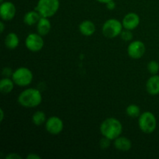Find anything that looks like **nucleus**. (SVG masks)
<instances>
[{"label":"nucleus","mask_w":159,"mask_h":159,"mask_svg":"<svg viewBox=\"0 0 159 159\" xmlns=\"http://www.w3.org/2000/svg\"><path fill=\"white\" fill-rule=\"evenodd\" d=\"M99 129L102 136L111 141H114L116 138L120 136L123 132V126L120 121L113 117H109L104 120Z\"/></svg>","instance_id":"nucleus-1"},{"label":"nucleus","mask_w":159,"mask_h":159,"mask_svg":"<svg viewBox=\"0 0 159 159\" xmlns=\"http://www.w3.org/2000/svg\"><path fill=\"white\" fill-rule=\"evenodd\" d=\"M42 94L38 89L29 88L23 90L18 96V102L26 108L37 107L41 103Z\"/></svg>","instance_id":"nucleus-2"},{"label":"nucleus","mask_w":159,"mask_h":159,"mask_svg":"<svg viewBox=\"0 0 159 159\" xmlns=\"http://www.w3.org/2000/svg\"><path fill=\"white\" fill-rule=\"evenodd\" d=\"M60 7L59 0H39L35 10L40 13L41 17L51 18L55 15Z\"/></svg>","instance_id":"nucleus-3"},{"label":"nucleus","mask_w":159,"mask_h":159,"mask_svg":"<svg viewBox=\"0 0 159 159\" xmlns=\"http://www.w3.org/2000/svg\"><path fill=\"white\" fill-rule=\"evenodd\" d=\"M138 125L141 131L144 133H153L157 127L156 117L152 112H144L138 117Z\"/></svg>","instance_id":"nucleus-4"},{"label":"nucleus","mask_w":159,"mask_h":159,"mask_svg":"<svg viewBox=\"0 0 159 159\" xmlns=\"http://www.w3.org/2000/svg\"><path fill=\"white\" fill-rule=\"evenodd\" d=\"M33 73L29 68L25 67H20L13 71L12 79L15 85L20 87L28 86L30 85L33 81Z\"/></svg>","instance_id":"nucleus-5"},{"label":"nucleus","mask_w":159,"mask_h":159,"mask_svg":"<svg viewBox=\"0 0 159 159\" xmlns=\"http://www.w3.org/2000/svg\"><path fill=\"white\" fill-rule=\"evenodd\" d=\"M123 28L122 22L116 19H110L102 25V33L107 38H115L120 35Z\"/></svg>","instance_id":"nucleus-6"},{"label":"nucleus","mask_w":159,"mask_h":159,"mask_svg":"<svg viewBox=\"0 0 159 159\" xmlns=\"http://www.w3.org/2000/svg\"><path fill=\"white\" fill-rule=\"evenodd\" d=\"M25 45H26V48L32 52L40 51L44 45L43 36L40 35L38 33L30 34L25 40Z\"/></svg>","instance_id":"nucleus-7"},{"label":"nucleus","mask_w":159,"mask_h":159,"mask_svg":"<svg viewBox=\"0 0 159 159\" xmlns=\"http://www.w3.org/2000/svg\"><path fill=\"white\" fill-rule=\"evenodd\" d=\"M45 128L50 134L57 135L63 130L64 123L58 116H52L46 120Z\"/></svg>","instance_id":"nucleus-8"},{"label":"nucleus","mask_w":159,"mask_h":159,"mask_svg":"<svg viewBox=\"0 0 159 159\" xmlns=\"http://www.w3.org/2000/svg\"><path fill=\"white\" fill-rule=\"evenodd\" d=\"M146 48L144 43L141 40H134L129 43L127 48V54L133 59H140L144 56Z\"/></svg>","instance_id":"nucleus-9"},{"label":"nucleus","mask_w":159,"mask_h":159,"mask_svg":"<svg viewBox=\"0 0 159 159\" xmlns=\"http://www.w3.org/2000/svg\"><path fill=\"white\" fill-rule=\"evenodd\" d=\"M16 12V6L12 2H3L1 3L0 6V16L2 20L5 21H9V20H12L15 17Z\"/></svg>","instance_id":"nucleus-10"},{"label":"nucleus","mask_w":159,"mask_h":159,"mask_svg":"<svg viewBox=\"0 0 159 159\" xmlns=\"http://www.w3.org/2000/svg\"><path fill=\"white\" fill-rule=\"evenodd\" d=\"M122 24L124 29L133 30L136 29L140 24V17L135 12H129L124 16L122 20Z\"/></svg>","instance_id":"nucleus-11"},{"label":"nucleus","mask_w":159,"mask_h":159,"mask_svg":"<svg viewBox=\"0 0 159 159\" xmlns=\"http://www.w3.org/2000/svg\"><path fill=\"white\" fill-rule=\"evenodd\" d=\"M146 90L152 96L159 94V75H152L146 82Z\"/></svg>","instance_id":"nucleus-12"},{"label":"nucleus","mask_w":159,"mask_h":159,"mask_svg":"<svg viewBox=\"0 0 159 159\" xmlns=\"http://www.w3.org/2000/svg\"><path fill=\"white\" fill-rule=\"evenodd\" d=\"M79 30L82 35L90 37L96 32V25L91 20H84L79 24Z\"/></svg>","instance_id":"nucleus-13"},{"label":"nucleus","mask_w":159,"mask_h":159,"mask_svg":"<svg viewBox=\"0 0 159 159\" xmlns=\"http://www.w3.org/2000/svg\"><path fill=\"white\" fill-rule=\"evenodd\" d=\"M113 144L115 148L121 152H127L130 150L132 147L131 141L126 137H118L114 140Z\"/></svg>","instance_id":"nucleus-14"},{"label":"nucleus","mask_w":159,"mask_h":159,"mask_svg":"<svg viewBox=\"0 0 159 159\" xmlns=\"http://www.w3.org/2000/svg\"><path fill=\"white\" fill-rule=\"evenodd\" d=\"M51 29V24L50 20L47 17H41L38 23H37V30L40 35L44 36L48 35Z\"/></svg>","instance_id":"nucleus-15"},{"label":"nucleus","mask_w":159,"mask_h":159,"mask_svg":"<svg viewBox=\"0 0 159 159\" xmlns=\"http://www.w3.org/2000/svg\"><path fill=\"white\" fill-rule=\"evenodd\" d=\"M41 18V16L40 15L37 10H33L27 12L23 16V22L25 24L28 26H33L34 24H37L40 19Z\"/></svg>","instance_id":"nucleus-16"},{"label":"nucleus","mask_w":159,"mask_h":159,"mask_svg":"<svg viewBox=\"0 0 159 159\" xmlns=\"http://www.w3.org/2000/svg\"><path fill=\"white\" fill-rule=\"evenodd\" d=\"M20 44V39L16 33H9L5 38V45L9 50H14Z\"/></svg>","instance_id":"nucleus-17"},{"label":"nucleus","mask_w":159,"mask_h":159,"mask_svg":"<svg viewBox=\"0 0 159 159\" xmlns=\"http://www.w3.org/2000/svg\"><path fill=\"white\" fill-rule=\"evenodd\" d=\"M13 80L9 77H5L0 81V91L3 94H9L12 91L14 88Z\"/></svg>","instance_id":"nucleus-18"},{"label":"nucleus","mask_w":159,"mask_h":159,"mask_svg":"<svg viewBox=\"0 0 159 159\" xmlns=\"http://www.w3.org/2000/svg\"><path fill=\"white\" fill-rule=\"evenodd\" d=\"M46 120V114L43 111L38 110L33 114L32 121L36 126H40L45 124Z\"/></svg>","instance_id":"nucleus-19"},{"label":"nucleus","mask_w":159,"mask_h":159,"mask_svg":"<svg viewBox=\"0 0 159 159\" xmlns=\"http://www.w3.org/2000/svg\"><path fill=\"white\" fill-rule=\"evenodd\" d=\"M126 113H127V116H130L131 118H137L139 117L141 113V109L138 106L135 105V104H130L126 109Z\"/></svg>","instance_id":"nucleus-20"},{"label":"nucleus","mask_w":159,"mask_h":159,"mask_svg":"<svg viewBox=\"0 0 159 159\" xmlns=\"http://www.w3.org/2000/svg\"><path fill=\"white\" fill-rule=\"evenodd\" d=\"M148 70L152 75H157L159 71V63L156 61H151L148 64Z\"/></svg>","instance_id":"nucleus-21"},{"label":"nucleus","mask_w":159,"mask_h":159,"mask_svg":"<svg viewBox=\"0 0 159 159\" xmlns=\"http://www.w3.org/2000/svg\"><path fill=\"white\" fill-rule=\"evenodd\" d=\"M120 36L124 41H130L133 39V34H132L131 30H129L125 29V30H123Z\"/></svg>","instance_id":"nucleus-22"},{"label":"nucleus","mask_w":159,"mask_h":159,"mask_svg":"<svg viewBox=\"0 0 159 159\" xmlns=\"http://www.w3.org/2000/svg\"><path fill=\"white\" fill-rule=\"evenodd\" d=\"M99 147H100L101 149H103V150H106V149H108L109 148L111 145V140L109 139V138H103L99 141Z\"/></svg>","instance_id":"nucleus-23"},{"label":"nucleus","mask_w":159,"mask_h":159,"mask_svg":"<svg viewBox=\"0 0 159 159\" xmlns=\"http://www.w3.org/2000/svg\"><path fill=\"white\" fill-rule=\"evenodd\" d=\"M12 73H13V71H12V69H11L10 68H9V67H6V68H4L2 69V75L3 76H5V77L9 78V76L12 75Z\"/></svg>","instance_id":"nucleus-24"},{"label":"nucleus","mask_w":159,"mask_h":159,"mask_svg":"<svg viewBox=\"0 0 159 159\" xmlns=\"http://www.w3.org/2000/svg\"><path fill=\"white\" fill-rule=\"evenodd\" d=\"M6 158L7 159H22L21 155H20L17 153H9L6 156Z\"/></svg>","instance_id":"nucleus-25"},{"label":"nucleus","mask_w":159,"mask_h":159,"mask_svg":"<svg viewBox=\"0 0 159 159\" xmlns=\"http://www.w3.org/2000/svg\"><path fill=\"white\" fill-rule=\"evenodd\" d=\"M106 5H107V8L109 10H114L116 9V2L113 0L108 2Z\"/></svg>","instance_id":"nucleus-26"},{"label":"nucleus","mask_w":159,"mask_h":159,"mask_svg":"<svg viewBox=\"0 0 159 159\" xmlns=\"http://www.w3.org/2000/svg\"><path fill=\"white\" fill-rule=\"evenodd\" d=\"M26 158L27 159H41V157L39 156L38 155H37V154H35V153H30L27 155Z\"/></svg>","instance_id":"nucleus-27"},{"label":"nucleus","mask_w":159,"mask_h":159,"mask_svg":"<svg viewBox=\"0 0 159 159\" xmlns=\"http://www.w3.org/2000/svg\"><path fill=\"white\" fill-rule=\"evenodd\" d=\"M4 30H5V24H4V23H3L2 21L0 22V31H1L2 34V33L4 32Z\"/></svg>","instance_id":"nucleus-28"},{"label":"nucleus","mask_w":159,"mask_h":159,"mask_svg":"<svg viewBox=\"0 0 159 159\" xmlns=\"http://www.w3.org/2000/svg\"><path fill=\"white\" fill-rule=\"evenodd\" d=\"M0 113H1V115H0V121L2 122L4 119V111H3L2 109H0Z\"/></svg>","instance_id":"nucleus-29"},{"label":"nucleus","mask_w":159,"mask_h":159,"mask_svg":"<svg viewBox=\"0 0 159 159\" xmlns=\"http://www.w3.org/2000/svg\"><path fill=\"white\" fill-rule=\"evenodd\" d=\"M97 2H101V3H104V4H107L108 2L111 1V0H96Z\"/></svg>","instance_id":"nucleus-30"},{"label":"nucleus","mask_w":159,"mask_h":159,"mask_svg":"<svg viewBox=\"0 0 159 159\" xmlns=\"http://www.w3.org/2000/svg\"><path fill=\"white\" fill-rule=\"evenodd\" d=\"M0 2H1V3H2V2H4V0H0Z\"/></svg>","instance_id":"nucleus-31"}]
</instances>
